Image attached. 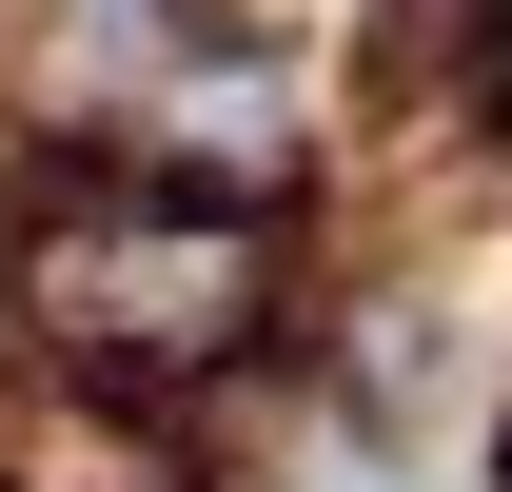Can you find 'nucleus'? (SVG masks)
I'll use <instances>...</instances> for the list:
<instances>
[{
  "instance_id": "f257e3e1",
  "label": "nucleus",
  "mask_w": 512,
  "mask_h": 492,
  "mask_svg": "<svg viewBox=\"0 0 512 492\" xmlns=\"http://www.w3.org/2000/svg\"><path fill=\"white\" fill-rule=\"evenodd\" d=\"M20 276H40V335L99 355V374H197V355H237V315H256V237L197 217V197H138V178H79Z\"/></svg>"
},
{
  "instance_id": "f03ea898",
  "label": "nucleus",
  "mask_w": 512,
  "mask_h": 492,
  "mask_svg": "<svg viewBox=\"0 0 512 492\" xmlns=\"http://www.w3.org/2000/svg\"><path fill=\"white\" fill-rule=\"evenodd\" d=\"M316 492H434V473H414V453H335Z\"/></svg>"
}]
</instances>
